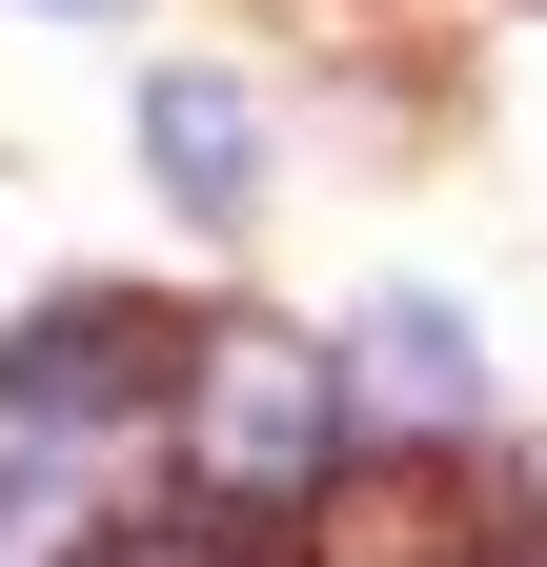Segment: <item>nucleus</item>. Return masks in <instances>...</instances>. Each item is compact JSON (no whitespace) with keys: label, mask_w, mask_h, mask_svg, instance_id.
<instances>
[{"label":"nucleus","mask_w":547,"mask_h":567,"mask_svg":"<svg viewBox=\"0 0 547 567\" xmlns=\"http://www.w3.org/2000/svg\"><path fill=\"white\" fill-rule=\"evenodd\" d=\"M102 567H224V547H183V527H163V547H102Z\"/></svg>","instance_id":"423d86ee"},{"label":"nucleus","mask_w":547,"mask_h":567,"mask_svg":"<svg viewBox=\"0 0 547 567\" xmlns=\"http://www.w3.org/2000/svg\"><path fill=\"white\" fill-rule=\"evenodd\" d=\"M324 385L385 405V425H466L487 405V344H466L446 305H365V344H324Z\"/></svg>","instance_id":"39448f33"},{"label":"nucleus","mask_w":547,"mask_h":567,"mask_svg":"<svg viewBox=\"0 0 547 567\" xmlns=\"http://www.w3.org/2000/svg\"><path fill=\"white\" fill-rule=\"evenodd\" d=\"M61 21H122V0H61Z\"/></svg>","instance_id":"0eeeda50"},{"label":"nucleus","mask_w":547,"mask_h":567,"mask_svg":"<svg viewBox=\"0 0 547 567\" xmlns=\"http://www.w3.org/2000/svg\"><path fill=\"white\" fill-rule=\"evenodd\" d=\"M163 405H183V486L203 507H285V486L345 446V385H324L305 324H183Z\"/></svg>","instance_id":"f257e3e1"},{"label":"nucleus","mask_w":547,"mask_h":567,"mask_svg":"<svg viewBox=\"0 0 547 567\" xmlns=\"http://www.w3.org/2000/svg\"><path fill=\"white\" fill-rule=\"evenodd\" d=\"M285 507H305V527H285V567H507V547H487V507H466L446 466H305Z\"/></svg>","instance_id":"f03ea898"},{"label":"nucleus","mask_w":547,"mask_h":567,"mask_svg":"<svg viewBox=\"0 0 547 567\" xmlns=\"http://www.w3.org/2000/svg\"><path fill=\"white\" fill-rule=\"evenodd\" d=\"M163 365H183L163 305H41L21 344H0V405L21 425H122V405H163Z\"/></svg>","instance_id":"7ed1b4c3"},{"label":"nucleus","mask_w":547,"mask_h":567,"mask_svg":"<svg viewBox=\"0 0 547 567\" xmlns=\"http://www.w3.org/2000/svg\"><path fill=\"white\" fill-rule=\"evenodd\" d=\"M143 163H163L183 224H244V203H264V102L203 82V61H163V82H143Z\"/></svg>","instance_id":"20e7f679"},{"label":"nucleus","mask_w":547,"mask_h":567,"mask_svg":"<svg viewBox=\"0 0 547 567\" xmlns=\"http://www.w3.org/2000/svg\"><path fill=\"white\" fill-rule=\"evenodd\" d=\"M305 21H345V0H305Z\"/></svg>","instance_id":"6e6552de"}]
</instances>
